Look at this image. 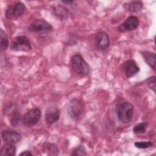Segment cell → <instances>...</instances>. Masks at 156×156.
Returning a JSON list of instances; mask_svg holds the SVG:
<instances>
[{"label":"cell","instance_id":"cell-5","mask_svg":"<svg viewBox=\"0 0 156 156\" xmlns=\"http://www.w3.org/2000/svg\"><path fill=\"white\" fill-rule=\"evenodd\" d=\"M52 29V26L44 19L34 20L27 27L28 31L34 33L48 32Z\"/></svg>","mask_w":156,"mask_h":156},{"label":"cell","instance_id":"cell-20","mask_svg":"<svg viewBox=\"0 0 156 156\" xmlns=\"http://www.w3.org/2000/svg\"><path fill=\"white\" fill-rule=\"evenodd\" d=\"M43 152L49 151L52 154H57L58 151V149L55 145L50 143H44L43 146Z\"/></svg>","mask_w":156,"mask_h":156},{"label":"cell","instance_id":"cell-16","mask_svg":"<svg viewBox=\"0 0 156 156\" xmlns=\"http://www.w3.org/2000/svg\"><path fill=\"white\" fill-rule=\"evenodd\" d=\"M0 153L2 156H13L16 154V147L14 144L5 143L1 147Z\"/></svg>","mask_w":156,"mask_h":156},{"label":"cell","instance_id":"cell-11","mask_svg":"<svg viewBox=\"0 0 156 156\" xmlns=\"http://www.w3.org/2000/svg\"><path fill=\"white\" fill-rule=\"evenodd\" d=\"M60 118V110L55 106L47 108L45 113V121L48 125H51L57 122Z\"/></svg>","mask_w":156,"mask_h":156},{"label":"cell","instance_id":"cell-2","mask_svg":"<svg viewBox=\"0 0 156 156\" xmlns=\"http://www.w3.org/2000/svg\"><path fill=\"white\" fill-rule=\"evenodd\" d=\"M71 65L73 71L79 76H85L90 72V67L88 63L79 54H75L71 58Z\"/></svg>","mask_w":156,"mask_h":156},{"label":"cell","instance_id":"cell-14","mask_svg":"<svg viewBox=\"0 0 156 156\" xmlns=\"http://www.w3.org/2000/svg\"><path fill=\"white\" fill-rule=\"evenodd\" d=\"M52 12L54 16L61 20H63L67 18L68 16V9L62 5H57L54 7L52 9Z\"/></svg>","mask_w":156,"mask_h":156},{"label":"cell","instance_id":"cell-10","mask_svg":"<svg viewBox=\"0 0 156 156\" xmlns=\"http://www.w3.org/2000/svg\"><path fill=\"white\" fill-rule=\"evenodd\" d=\"M95 44L100 50L107 49L110 45V38L108 34L104 32H100L95 35Z\"/></svg>","mask_w":156,"mask_h":156},{"label":"cell","instance_id":"cell-12","mask_svg":"<svg viewBox=\"0 0 156 156\" xmlns=\"http://www.w3.org/2000/svg\"><path fill=\"white\" fill-rule=\"evenodd\" d=\"M122 68L126 76L128 78L133 77L140 71V68L133 60L126 61L123 63Z\"/></svg>","mask_w":156,"mask_h":156},{"label":"cell","instance_id":"cell-23","mask_svg":"<svg viewBox=\"0 0 156 156\" xmlns=\"http://www.w3.org/2000/svg\"><path fill=\"white\" fill-rule=\"evenodd\" d=\"M86 154V149L82 145H80L74 149L73 151V153L71 154L72 155H84Z\"/></svg>","mask_w":156,"mask_h":156},{"label":"cell","instance_id":"cell-17","mask_svg":"<svg viewBox=\"0 0 156 156\" xmlns=\"http://www.w3.org/2000/svg\"><path fill=\"white\" fill-rule=\"evenodd\" d=\"M10 122L12 126L17 127L23 124V118L21 114L17 111H15L10 115Z\"/></svg>","mask_w":156,"mask_h":156},{"label":"cell","instance_id":"cell-25","mask_svg":"<svg viewBox=\"0 0 156 156\" xmlns=\"http://www.w3.org/2000/svg\"><path fill=\"white\" fill-rule=\"evenodd\" d=\"M62 2L63 4H71L72 2H73V1H62Z\"/></svg>","mask_w":156,"mask_h":156},{"label":"cell","instance_id":"cell-15","mask_svg":"<svg viewBox=\"0 0 156 156\" xmlns=\"http://www.w3.org/2000/svg\"><path fill=\"white\" fill-rule=\"evenodd\" d=\"M143 2L140 1H133L124 4V7L129 12L135 13L140 11L143 7Z\"/></svg>","mask_w":156,"mask_h":156},{"label":"cell","instance_id":"cell-4","mask_svg":"<svg viewBox=\"0 0 156 156\" xmlns=\"http://www.w3.org/2000/svg\"><path fill=\"white\" fill-rule=\"evenodd\" d=\"M10 48L13 51L29 52L32 49V45L30 41L26 36L18 35L12 41Z\"/></svg>","mask_w":156,"mask_h":156},{"label":"cell","instance_id":"cell-13","mask_svg":"<svg viewBox=\"0 0 156 156\" xmlns=\"http://www.w3.org/2000/svg\"><path fill=\"white\" fill-rule=\"evenodd\" d=\"M141 53L145 62L154 71H155V60H156L155 54L154 52H152L147 51H141Z\"/></svg>","mask_w":156,"mask_h":156},{"label":"cell","instance_id":"cell-18","mask_svg":"<svg viewBox=\"0 0 156 156\" xmlns=\"http://www.w3.org/2000/svg\"><path fill=\"white\" fill-rule=\"evenodd\" d=\"M9 40L7 35L5 31L2 29H0V45L2 51L6 50L9 46Z\"/></svg>","mask_w":156,"mask_h":156},{"label":"cell","instance_id":"cell-9","mask_svg":"<svg viewBox=\"0 0 156 156\" xmlns=\"http://www.w3.org/2000/svg\"><path fill=\"white\" fill-rule=\"evenodd\" d=\"M1 138L6 143L16 144L21 140V135L19 132L15 130H4L2 132Z\"/></svg>","mask_w":156,"mask_h":156},{"label":"cell","instance_id":"cell-3","mask_svg":"<svg viewBox=\"0 0 156 156\" xmlns=\"http://www.w3.org/2000/svg\"><path fill=\"white\" fill-rule=\"evenodd\" d=\"M84 108L85 105L82 100L73 98L68 103L67 107L68 114L71 119L77 120L83 115Z\"/></svg>","mask_w":156,"mask_h":156},{"label":"cell","instance_id":"cell-24","mask_svg":"<svg viewBox=\"0 0 156 156\" xmlns=\"http://www.w3.org/2000/svg\"><path fill=\"white\" fill-rule=\"evenodd\" d=\"M19 155H20V156H29V155H32V154L30 151H26L22 152L21 154H19Z\"/></svg>","mask_w":156,"mask_h":156},{"label":"cell","instance_id":"cell-19","mask_svg":"<svg viewBox=\"0 0 156 156\" xmlns=\"http://www.w3.org/2000/svg\"><path fill=\"white\" fill-rule=\"evenodd\" d=\"M147 127H148V124L147 122H140L133 127V132L134 133H136V134L144 133L147 130Z\"/></svg>","mask_w":156,"mask_h":156},{"label":"cell","instance_id":"cell-21","mask_svg":"<svg viewBox=\"0 0 156 156\" xmlns=\"http://www.w3.org/2000/svg\"><path fill=\"white\" fill-rule=\"evenodd\" d=\"M134 145L138 149H147L153 146V143L150 141H136L134 143Z\"/></svg>","mask_w":156,"mask_h":156},{"label":"cell","instance_id":"cell-6","mask_svg":"<svg viewBox=\"0 0 156 156\" xmlns=\"http://www.w3.org/2000/svg\"><path fill=\"white\" fill-rule=\"evenodd\" d=\"M41 118V112L38 108L29 110L23 118V124L27 127L35 126Z\"/></svg>","mask_w":156,"mask_h":156},{"label":"cell","instance_id":"cell-22","mask_svg":"<svg viewBox=\"0 0 156 156\" xmlns=\"http://www.w3.org/2000/svg\"><path fill=\"white\" fill-rule=\"evenodd\" d=\"M146 84L148 86V87L150 89H151L155 93V88H156V86H155V83H156L155 76H153L148 77L146 80Z\"/></svg>","mask_w":156,"mask_h":156},{"label":"cell","instance_id":"cell-7","mask_svg":"<svg viewBox=\"0 0 156 156\" xmlns=\"http://www.w3.org/2000/svg\"><path fill=\"white\" fill-rule=\"evenodd\" d=\"M25 5L21 2H17L9 5L5 10V15L7 19L15 20L20 17L24 13Z\"/></svg>","mask_w":156,"mask_h":156},{"label":"cell","instance_id":"cell-8","mask_svg":"<svg viewBox=\"0 0 156 156\" xmlns=\"http://www.w3.org/2000/svg\"><path fill=\"white\" fill-rule=\"evenodd\" d=\"M138 18L132 15L127 18L125 21L117 27V29L121 32H127L134 30L138 27Z\"/></svg>","mask_w":156,"mask_h":156},{"label":"cell","instance_id":"cell-1","mask_svg":"<svg viewBox=\"0 0 156 156\" xmlns=\"http://www.w3.org/2000/svg\"><path fill=\"white\" fill-rule=\"evenodd\" d=\"M116 112L118 119L125 124L131 121L133 116V106L129 102L124 101L116 106Z\"/></svg>","mask_w":156,"mask_h":156}]
</instances>
